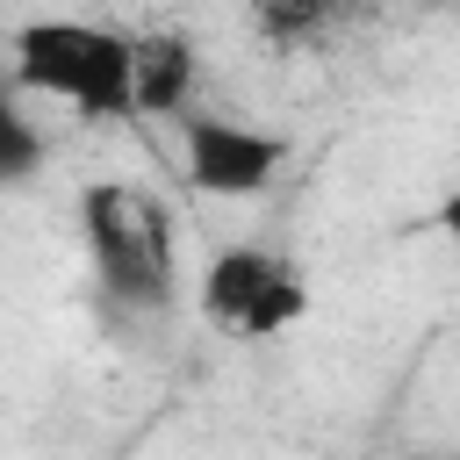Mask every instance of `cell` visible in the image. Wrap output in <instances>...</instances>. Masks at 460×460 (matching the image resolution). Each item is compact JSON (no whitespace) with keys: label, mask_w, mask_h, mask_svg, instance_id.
Wrapping results in <instances>:
<instances>
[{"label":"cell","mask_w":460,"mask_h":460,"mask_svg":"<svg viewBox=\"0 0 460 460\" xmlns=\"http://www.w3.org/2000/svg\"><path fill=\"white\" fill-rule=\"evenodd\" d=\"M14 79L43 101L79 108L86 122L137 115V36L93 22H22L7 36Z\"/></svg>","instance_id":"6da1fadb"},{"label":"cell","mask_w":460,"mask_h":460,"mask_svg":"<svg viewBox=\"0 0 460 460\" xmlns=\"http://www.w3.org/2000/svg\"><path fill=\"white\" fill-rule=\"evenodd\" d=\"M79 230H86V252H93V273L101 288L115 295V309H165L172 302V223L165 208L129 187V180H93L79 194Z\"/></svg>","instance_id":"7a4b0ae2"},{"label":"cell","mask_w":460,"mask_h":460,"mask_svg":"<svg viewBox=\"0 0 460 460\" xmlns=\"http://www.w3.org/2000/svg\"><path fill=\"white\" fill-rule=\"evenodd\" d=\"M309 309V288L288 259L259 252V244H230L208 259L201 273V316L230 338H280L295 316Z\"/></svg>","instance_id":"3957f363"},{"label":"cell","mask_w":460,"mask_h":460,"mask_svg":"<svg viewBox=\"0 0 460 460\" xmlns=\"http://www.w3.org/2000/svg\"><path fill=\"white\" fill-rule=\"evenodd\" d=\"M180 151H187V180H194L201 194H216V201L259 194V187L280 172V158H288L280 137L244 129V122H230V115H187V122H180Z\"/></svg>","instance_id":"277c9868"},{"label":"cell","mask_w":460,"mask_h":460,"mask_svg":"<svg viewBox=\"0 0 460 460\" xmlns=\"http://www.w3.org/2000/svg\"><path fill=\"white\" fill-rule=\"evenodd\" d=\"M187 93H194V43L137 36V115H187Z\"/></svg>","instance_id":"5b68a950"},{"label":"cell","mask_w":460,"mask_h":460,"mask_svg":"<svg viewBox=\"0 0 460 460\" xmlns=\"http://www.w3.org/2000/svg\"><path fill=\"white\" fill-rule=\"evenodd\" d=\"M252 22H259L273 43H309V36L331 22V0H252Z\"/></svg>","instance_id":"8992f818"},{"label":"cell","mask_w":460,"mask_h":460,"mask_svg":"<svg viewBox=\"0 0 460 460\" xmlns=\"http://www.w3.org/2000/svg\"><path fill=\"white\" fill-rule=\"evenodd\" d=\"M438 230L460 244V180H453V187H446V201H438Z\"/></svg>","instance_id":"52a82bcc"}]
</instances>
